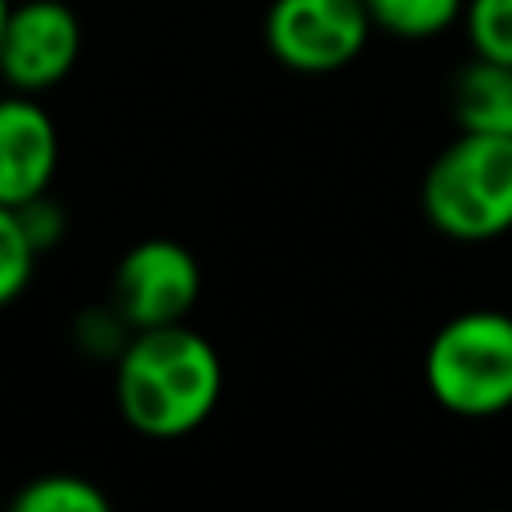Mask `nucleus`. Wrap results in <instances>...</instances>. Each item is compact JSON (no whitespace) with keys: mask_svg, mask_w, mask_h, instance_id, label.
<instances>
[{"mask_svg":"<svg viewBox=\"0 0 512 512\" xmlns=\"http://www.w3.org/2000/svg\"><path fill=\"white\" fill-rule=\"evenodd\" d=\"M220 392V352L188 324L140 328L116 356V404L140 436H188L212 416Z\"/></svg>","mask_w":512,"mask_h":512,"instance_id":"1","label":"nucleus"},{"mask_svg":"<svg viewBox=\"0 0 512 512\" xmlns=\"http://www.w3.org/2000/svg\"><path fill=\"white\" fill-rule=\"evenodd\" d=\"M420 204L440 236L476 244L512 228V136L456 132L424 172Z\"/></svg>","mask_w":512,"mask_h":512,"instance_id":"2","label":"nucleus"},{"mask_svg":"<svg viewBox=\"0 0 512 512\" xmlns=\"http://www.w3.org/2000/svg\"><path fill=\"white\" fill-rule=\"evenodd\" d=\"M424 384L456 416L512 408V316L496 308L452 316L424 352Z\"/></svg>","mask_w":512,"mask_h":512,"instance_id":"3","label":"nucleus"},{"mask_svg":"<svg viewBox=\"0 0 512 512\" xmlns=\"http://www.w3.org/2000/svg\"><path fill=\"white\" fill-rule=\"evenodd\" d=\"M368 0H272L264 16L268 52L292 72H340L372 36Z\"/></svg>","mask_w":512,"mask_h":512,"instance_id":"4","label":"nucleus"},{"mask_svg":"<svg viewBox=\"0 0 512 512\" xmlns=\"http://www.w3.org/2000/svg\"><path fill=\"white\" fill-rule=\"evenodd\" d=\"M200 300V264L176 240L132 244L112 272V312L124 328H164L184 324Z\"/></svg>","mask_w":512,"mask_h":512,"instance_id":"5","label":"nucleus"},{"mask_svg":"<svg viewBox=\"0 0 512 512\" xmlns=\"http://www.w3.org/2000/svg\"><path fill=\"white\" fill-rule=\"evenodd\" d=\"M80 56V24L64 0H20L0 24V68L20 92L60 84Z\"/></svg>","mask_w":512,"mask_h":512,"instance_id":"6","label":"nucleus"},{"mask_svg":"<svg viewBox=\"0 0 512 512\" xmlns=\"http://www.w3.org/2000/svg\"><path fill=\"white\" fill-rule=\"evenodd\" d=\"M56 124L48 112L28 100L12 96L0 104V204H28L44 196L56 172Z\"/></svg>","mask_w":512,"mask_h":512,"instance_id":"7","label":"nucleus"},{"mask_svg":"<svg viewBox=\"0 0 512 512\" xmlns=\"http://www.w3.org/2000/svg\"><path fill=\"white\" fill-rule=\"evenodd\" d=\"M448 112L460 132L512 136V64L472 56L448 80Z\"/></svg>","mask_w":512,"mask_h":512,"instance_id":"8","label":"nucleus"},{"mask_svg":"<svg viewBox=\"0 0 512 512\" xmlns=\"http://www.w3.org/2000/svg\"><path fill=\"white\" fill-rule=\"evenodd\" d=\"M468 0H368L372 24L396 40H428L464 20Z\"/></svg>","mask_w":512,"mask_h":512,"instance_id":"9","label":"nucleus"},{"mask_svg":"<svg viewBox=\"0 0 512 512\" xmlns=\"http://www.w3.org/2000/svg\"><path fill=\"white\" fill-rule=\"evenodd\" d=\"M16 512H108V496L72 472H48L16 492Z\"/></svg>","mask_w":512,"mask_h":512,"instance_id":"10","label":"nucleus"},{"mask_svg":"<svg viewBox=\"0 0 512 512\" xmlns=\"http://www.w3.org/2000/svg\"><path fill=\"white\" fill-rule=\"evenodd\" d=\"M40 240L32 236V228L24 224V216L8 204H0V300L12 304L28 280L36 276V256H40Z\"/></svg>","mask_w":512,"mask_h":512,"instance_id":"11","label":"nucleus"},{"mask_svg":"<svg viewBox=\"0 0 512 512\" xmlns=\"http://www.w3.org/2000/svg\"><path fill=\"white\" fill-rule=\"evenodd\" d=\"M464 32L476 56L512 64V0H468Z\"/></svg>","mask_w":512,"mask_h":512,"instance_id":"12","label":"nucleus"}]
</instances>
